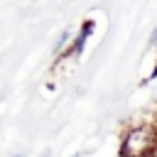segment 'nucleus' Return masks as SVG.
<instances>
[{"instance_id":"1","label":"nucleus","mask_w":157,"mask_h":157,"mask_svg":"<svg viewBox=\"0 0 157 157\" xmlns=\"http://www.w3.org/2000/svg\"><path fill=\"white\" fill-rule=\"evenodd\" d=\"M157 150V125L155 123H135L123 132L120 155L128 157H152Z\"/></svg>"},{"instance_id":"2","label":"nucleus","mask_w":157,"mask_h":157,"mask_svg":"<svg viewBox=\"0 0 157 157\" xmlns=\"http://www.w3.org/2000/svg\"><path fill=\"white\" fill-rule=\"evenodd\" d=\"M93 29H96V22H93V20L81 22L78 32H74V42H71V49H69L71 56H81V54H83V49H86V44H88V37L93 34Z\"/></svg>"},{"instance_id":"3","label":"nucleus","mask_w":157,"mask_h":157,"mask_svg":"<svg viewBox=\"0 0 157 157\" xmlns=\"http://www.w3.org/2000/svg\"><path fill=\"white\" fill-rule=\"evenodd\" d=\"M71 42H74V29H61L59 32V37H56V42H54V47H52V52H54V56H69V49H71Z\"/></svg>"},{"instance_id":"4","label":"nucleus","mask_w":157,"mask_h":157,"mask_svg":"<svg viewBox=\"0 0 157 157\" xmlns=\"http://www.w3.org/2000/svg\"><path fill=\"white\" fill-rule=\"evenodd\" d=\"M42 157H49V152H44V155H42Z\"/></svg>"},{"instance_id":"5","label":"nucleus","mask_w":157,"mask_h":157,"mask_svg":"<svg viewBox=\"0 0 157 157\" xmlns=\"http://www.w3.org/2000/svg\"><path fill=\"white\" fill-rule=\"evenodd\" d=\"M120 157H128V155H120Z\"/></svg>"},{"instance_id":"6","label":"nucleus","mask_w":157,"mask_h":157,"mask_svg":"<svg viewBox=\"0 0 157 157\" xmlns=\"http://www.w3.org/2000/svg\"><path fill=\"white\" fill-rule=\"evenodd\" d=\"M15 157H22V155H15Z\"/></svg>"},{"instance_id":"7","label":"nucleus","mask_w":157,"mask_h":157,"mask_svg":"<svg viewBox=\"0 0 157 157\" xmlns=\"http://www.w3.org/2000/svg\"><path fill=\"white\" fill-rule=\"evenodd\" d=\"M155 125H157V118H155Z\"/></svg>"}]
</instances>
